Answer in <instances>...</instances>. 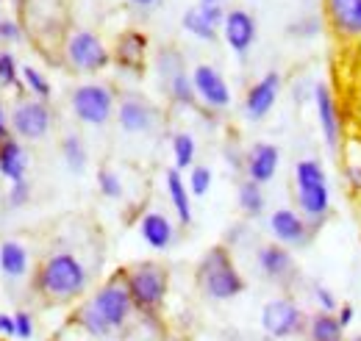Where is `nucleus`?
<instances>
[{
	"instance_id": "nucleus-9",
	"label": "nucleus",
	"mask_w": 361,
	"mask_h": 341,
	"mask_svg": "<svg viewBox=\"0 0 361 341\" xmlns=\"http://www.w3.org/2000/svg\"><path fill=\"white\" fill-rule=\"evenodd\" d=\"M270 233L275 236V242L286 247H306L312 244L317 230L303 213L292 211V209H278L270 213Z\"/></svg>"
},
{
	"instance_id": "nucleus-5",
	"label": "nucleus",
	"mask_w": 361,
	"mask_h": 341,
	"mask_svg": "<svg viewBox=\"0 0 361 341\" xmlns=\"http://www.w3.org/2000/svg\"><path fill=\"white\" fill-rule=\"evenodd\" d=\"M128 292L139 311H153L164 302L167 294V272L159 264H139L126 275Z\"/></svg>"
},
{
	"instance_id": "nucleus-28",
	"label": "nucleus",
	"mask_w": 361,
	"mask_h": 341,
	"mask_svg": "<svg viewBox=\"0 0 361 341\" xmlns=\"http://www.w3.org/2000/svg\"><path fill=\"white\" fill-rule=\"evenodd\" d=\"M195 153H197V147H195V139H192L189 133H176V136H173V156H176V170H186V167H192V161H195Z\"/></svg>"
},
{
	"instance_id": "nucleus-39",
	"label": "nucleus",
	"mask_w": 361,
	"mask_h": 341,
	"mask_svg": "<svg viewBox=\"0 0 361 341\" xmlns=\"http://www.w3.org/2000/svg\"><path fill=\"white\" fill-rule=\"evenodd\" d=\"M336 319H339V322H342V328L348 330V328L353 325V319H356V308H353L350 302H345V305H339V308H336Z\"/></svg>"
},
{
	"instance_id": "nucleus-8",
	"label": "nucleus",
	"mask_w": 361,
	"mask_h": 341,
	"mask_svg": "<svg viewBox=\"0 0 361 341\" xmlns=\"http://www.w3.org/2000/svg\"><path fill=\"white\" fill-rule=\"evenodd\" d=\"M67 61L81 73H97L109 64V50L92 31H73L67 39Z\"/></svg>"
},
{
	"instance_id": "nucleus-20",
	"label": "nucleus",
	"mask_w": 361,
	"mask_h": 341,
	"mask_svg": "<svg viewBox=\"0 0 361 341\" xmlns=\"http://www.w3.org/2000/svg\"><path fill=\"white\" fill-rule=\"evenodd\" d=\"M145 50H147V37L139 34V31H126L117 42V61L128 70H142Z\"/></svg>"
},
{
	"instance_id": "nucleus-34",
	"label": "nucleus",
	"mask_w": 361,
	"mask_h": 341,
	"mask_svg": "<svg viewBox=\"0 0 361 341\" xmlns=\"http://www.w3.org/2000/svg\"><path fill=\"white\" fill-rule=\"evenodd\" d=\"M322 25H325L322 17H306V20H298L289 28V34H295V37H317V34H322Z\"/></svg>"
},
{
	"instance_id": "nucleus-2",
	"label": "nucleus",
	"mask_w": 361,
	"mask_h": 341,
	"mask_svg": "<svg viewBox=\"0 0 361 341\" xmlns=\"http://www.w3.org/2000/svg\"><path fill=\"white\" fill-rule=\"evenodd\" d=\"M295 192H298V209L319 230L331 213V189L322 164L314 159H303L295 164Z\"/></svg>"
},
{
	"instance_id": "nucleus-30",
	"label": "nucleus",
	"mask_w": 361,
	"mask_h": 341,
	"mask_svg": "<svg viewBox=\"0 0 361 341\" xmlns=\"http://www.w3.org/2000/svg\"><path fill=\"white\" fill-rule=\"evenodd\" d=\"M97 189H100L103 197H111V200L123 197V183H120V178H117L111 170L97 172Z\"/></svg>"
},
{
	"instance_id": "nucleus-23",
	"label": "nucleus",
	"mask_w": 361,
	"mask_h": 341,
	"mask_svg": "<svg viewBox=\"0 0 361 341\" xmlns=\"http://www.w3.org/2000/svg\"><path fill=\"white\" fill-rule=\"evenodd\" d=\"M25 167H28V161H25L23 147L17 142H11V139L3 142V147H0V172L14 183V180L25 178Z\"/></svg>"
},
{
	"instance_id": "nucleus-1",
	"label": "nucleus",
	"mask_w": 361,
	"mask_h": 341,
	"mask_svg": "<svg viewBox=\"0 0 361 341\" xmlns=\"http://www.w3.org/2000/svg\"><path fill=\"white\" fill-rule=\"evenodd\" d=\"M131 308H134V299H131V292H128V280L117 278V280L106 283L78 311V322L90 336H109L111 330L126 325Z\"/></svg>"
},
{
	"instance_id": "nucleus-26",
	"label": "nucleus",
	"mask_w": 361,
	"mask_h": 341,
	"mask_svg": "<svg viewBox=\"0 0 361 341\" xmlns=\"http://www.w3.org/2000/svg\"><path fill=\"white\" fill-rule=\"evenodd\" d=\"M264 192H262V183L256 180H245L239 186V209L247 213V216H259L264 211Z\"/></svg>"
},
{
	"instance_id": "nucleus-7",
	"label": "nucleus",
	"mask_w": 361,
	"mask_h": 341,
	"mask_svg": "<svg viewBox=\"0 0 361 341\" xmlns=\"http://www.w3.org/2000/svg\"><path fill=\"white\" fill-rule=\"evenodd\" d=\"M73 111L87 125H106L114 114V97L106 86L84 84L73 92Z\"/></svg>"
},
{
	"instance_id": "nucleus-45",
	"label": "nucleus",
	"mask_w": 361,
	"mask_h": 341,
	"mask_svg": "<svg viewBox=\"0 0 361 341\" xmlns=\"http://www.w3.org/2000/svg\"><path fill=\"white\" fill-rule=\"evenodd\" d=\"M350 341H361V333H359V336H353V339H350Z\"/></svg>"
},
{
	"instance_id": "nucleus-43",
	"label": "nucleus",
	"mask_w": 361,
	"mask_h": 341,
	"mask_svg": "<svg viewBox=\"0 0 361 341\" xmlns=\"http://www.w3.org/2000/svg\"><path fill=\"white\" fill-rule=\"evenodd\" d=\"M214 3H220V0H200V6H214Z\"/></svg>"
},
{
	"instance_id": "nucleus-25",
	"label": "nucleus",
	"mask_w": 361,
	"mask_h": 341,
	"mask_svg": "<svg viewBox=\"0 0 361 341\" xmlns=\"http://www.w3.org/2000/svg\"><path fill=\"white\" fill-rule=\"evenodd\" d=\"M0 269L8 278H23L28 272V253H25V247L17 244V242H6L0 247Z\"/></svg>"
},
{
	"instance_id": "nucleus-41",
	"label": "nucleus",
	"mask_w": 361,
	"mask_h": 341,
	"mask_svg": "<svg viewBox=\"0 0 361 341\" xmlns=\"http://www.w3.org/2000/svg\"><path fill=\"white\" fill-rule=\"evenodd\" d=\"M0 333L3 336H17V322L11 316H6V314H0Z\"/></svg>"
},
{
	"instance_id": "nucleus-29",
	"label": "nucleus",
	"mask_w": 361,
	"mask_h": 341,
	"mask_svg": "<svg viewBox=\"0 0 361 341\" xmlns=\"http://www.w3.org/2000/svg\"><path fill=\"white\" fill-rule=\"evenodd\" d=\"M170 94H173V100H178L183 106H189V103H195V97H197V92H195V84H192V78L180 70L176 75H170Z\"/></svg>"
},
{
	"instance_id": "nucleus-19",
	"label": "nucleus",
	"mask_w": 361,
	"mask_h": 341,
	"mask_svg": "<svg viewBox=\"0 0 361 341\" xmlns=\"http://www.w3.org/2000/svg\"><path fill=\"white\" fill-rule=\"evenodd\" d=\"M139 233H142L145 244L153 247V250H167V247L173 244V239H176V228H173V222H170L164 213H156V211L142 216V222H139Z\"/></svg>"
},
{
	"instance_id": "nucleus-17",
	"label": "nucleus",
	"mask_w": 361,
	"mask_h": 341,
	"mask_svg": "<svg viewBox=\"0 0 361 341\" xmlns=\"http://www.w3.org/2000/svg\"><path fill=\"white\" fill-rule=\"evenodd\" d=\"M278 161H281V150L270 144V142H259L253 144V150L247 153V161H245V170L247 178L256 180V183H270L278 172Z\"/></svg>"
},
{
	"instance_id": "nucleus-31",
	"label": "nucleus",
	"mask_w": 361,
	"mask_h": 341,
	"mask_svg": "<svg viewBox=\"0 0 361 341\" xmlns=\"http://www.w3.org/2000/svg\"><path fill=\"white\" fill-rule=\"evenodd\" d=\"M345 180L353 194H361V159H356L350 150H345Z\"/></svg>"
},
{
	"instance_id": "nucleus-16",
	"label": "nucleus",
	"mask_w": 361,
	"mask_h": 341,
	"mask_svg": "<svg viewBox=\"0 0 361 341\" xmlns=\"http://www.w3.org/2000/svg\"><path fill=\"white\" fill-rule=\"evenodd\" d=\"M11 123H14V130L20 136H25V139H42L47 130H50V111H47L45 103H37V100L34 103H23V106H17Z\"/></svg>"
},
{
	"instance_id": "nucleus-42",
	"label": "nucleus",
	"mask_w": 361,
	"mask_h": 341,
	"mask_svg": "<svg viewBox=\"0 0 361 341\" xmlns=\"http://www.w3.org/2000/svg\"><path fill=\"white\" fill-rule=\"evenodd\" d=\"M131 3H134V6H153L156 0H131Z\"/></svg>"
},
{
	"instance_id": "nucleus-13",
	"label": "nucleus",
	"mask_w": 361,
	"mask_h": 341,
	"mask_svg": "<svg viewBox=\"0 0 361 341\" xmlns=\"http://www.w3.org/2000/svg\"><path fill=\"white\" fill-rule=\"evenodd\" d=\"M192 84H195L197 97L212 108H226L231 103V89H228L226 78L212 64H197L192 70Z\"/></svg>"
},
{
	"instance_id": "nucleus-18",
	"label": "nucleus",
	"mask_w": 361,
	"mask_h": 341,
	"mask_svg": "<svg viewBox=\"0 0 361 341\" xmlns=\"http://www.w3.org/2000/svg\"><path fill=\"white\" fill-rule=\"evenodd\" d=\"M117 117H120V128L126 133H147L156 123V111L139 97H126L120 103Z\"/></svg>"
},
{
	"instance_id": "nucleus-40",
	"label": "nucleus",
	"mask_w": 361,
	"mask_h": 341,
	"mask_svg": "<svg viewBox=\"0 0 361 341\" xmlns=\"http://www.w3.org/2000/svg\"><path fill=\"white\" fill-rule=\"evenodd\" d=\"M17 37H20L17 25H14L11 20H3V23H0V39H17Z\"/></svg>"
},
{
	"instance_id": "nucleus-14",
	"label": "nucleus",
	"mask_w": 361,
	"mask_h": 341,
	"mask_svg": "<svg viewBox=\"0 0 361 341\" xmlns=\"http://www.w3.org/2000/svg\"><path fill=\"white\" fill-rule=\"evenodd\" d=\"M259 269L264 278H270L275 283H283L289 286L295 278H298V269H295V258L289 253L286 244L275 242V244H264L259 250Z\"/></svg>"
},
{
	"instance_id": "nucleus-37",
	"label": "nucleus",
	"mask_w": 361,
	"mask_h": 341,
	"mask_svg": "<svg viewBox=\"0 0 361 341\" xmlns=\"http://www.w3.org/2000/svg\"><path fill=\"white\" fill-rule=\"evenodd\" d=\"M14 322H17V339H31V333H34V322H31V316L20 311V314L14 316Z\"/></svg>"
},
{
	"instance_id": "nucleus-27",
	"label": "nucleus",
	"mask_w": 361,
	"mask_h": 341,
	"mask_svg": "<svg viewBox=\"0 0 361 341\" xmlns=\"http://www.w3.org/2000/svg\"><path fill=\"white\" fill-rule=\"evenodd\" d=\"M61 153H64V161H67V167L73 172L87 170V147H84V142H81L75 133H70V136L61 142Z\"/></svg>"
},
{
	"instance_id": "nucleus-3",
	"label": "nucleus",
	"mask_w": 361,
	"mask_h": 341,
	"mask_svg": "<svg viewBox=\"0 0 361 341\" xmlns=\"http://www.w3.org/2000/svg\"><path fill=\"white\" fill-rule=\"evenodd\" d=\"M197 283L212 299H233L245 292V278L233 266L226 247H212L200 266H197Z\"/></svg>"
},
{
	"instance_id": "nucleus-22",
	"label": "nucleus",
	"mask_w": 361,
	"mask_h": 341,
	"mask_svg": "<svg viewBox=\"0 0 361 341\" xmlns=\"http://www.w3.org/2000/svg\"><path fill=\"white\" fill-rule=\"evenodd\" d=\"M167 194H170V203L178 213L180 225H189L192 222V203H189V189L180 178V170H167Z\"/></svg>"
},
{
	"instance_id": "nucleus-35",
	"label": "nucleus",
	"mask_w": 361,
	"mask_h": 341,
	"mask_svg": "<svg viewBox=\"0 0 361 341\" xmlns=\"http://www.w3.org/2000/svg\"><path fill=\"white\" fill-rule=\"evenodd\" d=\"M314 299L317 305H319V311H331V314H336V308H339V302L334 297V292L328 289V286H322V283H317L314 286Z\"/></svg>"
},
{
	"instance_id": "nucleus-32",
	"label": "nucleus",
	"mask_w": 361,
	"mask_h": 341,
	"mask_svg": "<svg viewBox=\"0 0 361 341\" xmlns=\"http://www.w3.org/2000/svg\"><path fill=\"white\" fill-rule=\"evenodd\" d=\"M209 189H212V170H209V167H192V175H189V192H192L195 197H203Z\"/></svg>"
},
{
	"instance_id": "nucleus-11",
	"label": "nucleus",
	"mask_w": 361,
	"mask_h": 341,
	"mask_svg": "<svg viewBox=\"0 0 361 341\" xmlns=\"http://www.w3.org/2000/svg\"><path fill=\"white\" fill-rule=\"evenodd\" d=\"M314 108H317V123H319V130H322V139L331 150H339L342 144V117H339V106H336V97L331 92L328 84H314Z\"/></svg>"
},
{
	"instance_id": "nucleus-10",
	"label": "nucleus",
	"mask_w": 361,
	"mask_h": 341,
	"mask_svg": "<svg viewBox=\"0 0 361 341\" xmlns=\"http://www.w3.org/2000/svg\"><path fill=\"white\" fill-rule=\"evenodd\" d=\"M325 23L342 42H361V0H325Z\"/></svg>"
},
{
	"instance_id": "nucleus-33",
	"label": "nucleus",
	"mask_w": 361,
	"mask_h": 341,
	"mask_svg": "<svg viewBox=\"0 0 361 341\" xmlns=\"http://www.w3.org/2000/svg\"><path fill=\"white\" fill-rule=\"evenodd\" d=\"M23 78H25V84L31 86V92H37L39 97H50V84H47V78L39 73V70H34V67H23Z\"/></svg>"
},
{
	"instance_id": "nucleus-36",
	"label": "nucleus",
	"mask_w": 361,
	"mask_h": 341,
	"mask_svg": "<svg viewBox=\"0 0 361 341\" xmlns=\"http://www.w3.org/2000/svg\"><path fill=\"white\" fill-rule=\"evenodd\" d=\"M17 81V64L8 53L0 56V84H14Z\"/></svg>"
},
{
	"instance_id": "nucleus-21",
	"label": "nucleus",
	"mask_w": 361,
	"mask_h": 341,
	"mask_svg": "<svg viewBox=\"0 0 361 341\" xmlns=\"http://www.w3.org/2000/svg\"><path fill=\"white\" fill-rule=\"evenodd\" d=\"M306 333H309V341H345V328L331 311H317L309 319Z\"/></svg>"
},
{
	"instance_id": "nucleus-24",
	"label": "nucleus",
	"mask_w": 361,
	"mask_h": 341,
	"mask_svg": "<svg viewBox=\"0 0 361 341\" xmlns=\"http://www.w3.org/2000/svg\"><path fill=\"white\" fill-rule=\"evenodd\" d=\"M180 23H183V28H186L192 37H197V39H203V42H214V39H217V25L206 17V11H203L200 6L186 8Z\"/></svg>"
},
{
	"instance_id": "nucleus-46",
	"label": "nucleus",
	"mask_w": 361,
	"mask_h": 341,
	"mask_svg": "<svg viewBox=\"0 0 361 341\" xmlns=\"http://www.w3.org/2000/svg\"><path fill=\"white\" fill-rule=\"evenodd\" d=\"M359 44H361V42H359Z\"/></svg>"
},
{
	"instance_id": "nucleus-12",
	"label": "nucleus",
	"mask_w": 361,
	"mask_h": 341,
	"mask_svg": "<svg viewBox=\"0 0 361 341\" xmlns=\"http://www.w3.org/2000/svg\"><path fill=\"white\" fill-rule=\"evenodd\" d=\"M223 34H226L228 47L236 53V56H247V50L256 42V20L250 11L245 8H231L226 11V23H223Z\"/></svg>"
},
{
	"instance_id": "nucleus-38",
	"label": "nucleus",
	"mask_w": 361,
	"mask_h": 341,
	"mask_svg": "<svg viewBox=\"0 0 361 341\" xmlns=\"http://www.w3.org/2000/svg\"><path fill=\"white\" fill-rule=\"evenodd\" d=\"M28 194H31V189H28L25 178H23V180H14V189H11V203H14V206H23V203L28 200Z\"/></svg>"
},
{
	"instance_id": "nucleus-6",
	"label": "nucleus",
	"mask_w": 361,
	"mask_h": 341,
	"mask_svg": "<svg viewBox=\"0 0 361 341\" xmlns=\"http://www.w3.org/2000/svg\"><path fill=\"white\" fill-rule=\"evenodd\" d=\"M262 328L270 333L272 339H292L300 336L309 328V319L303 314V308L289 297L270 299L262 308Z\"/></svg>"
},
{
	"instance_id": "nucleus-15",
	"label": "nucleus",
	"mask_w": 361,
	"mask_h": 341,
	"mask_svg": "<svg viewBox=\"0 0 361 341\" xmlns=\"http://www.w3.org/2000/svg\"><path fill=\"white\" fill-rule=\"evenodd\" d=\"M281 75L272 70L264 78H259L256 84L247 89V97H245V111L250 120H264L272 111L275 100H278V92H281Z\"/></svg>"
},
{
	"instance_id": "nucleus-4",
	"label": "nucleus",
	"mask_w": 361,
	"mask_h": 341,
	"mask_svg": "<svg viewBox=\"0 0 361 341\" xmlns=\"http://www.w3.org/2000/svg\"><path fill=\"white\" fill-rule=\"evenodd\" d=\"M42 292L56 299H70L87 289V269L84 264L70 253H56L45 261L39 275Z\"/></svg>"
},
{
	"instance_id": "nucleus-44",
	"label": "nucleus",
	"mask_w": 361,
	"mask_h": 341,
	"mask_svg": "<svg viewBox=\"0 0 361 341\" xmlns=\"http://www.w3.org/2000/svg\"><path fill=\"white\" fill-rule=\"evenodd\" d=\"M6 136V125H3V117H0V139Z\"/></svg>"
}]
</instances>
